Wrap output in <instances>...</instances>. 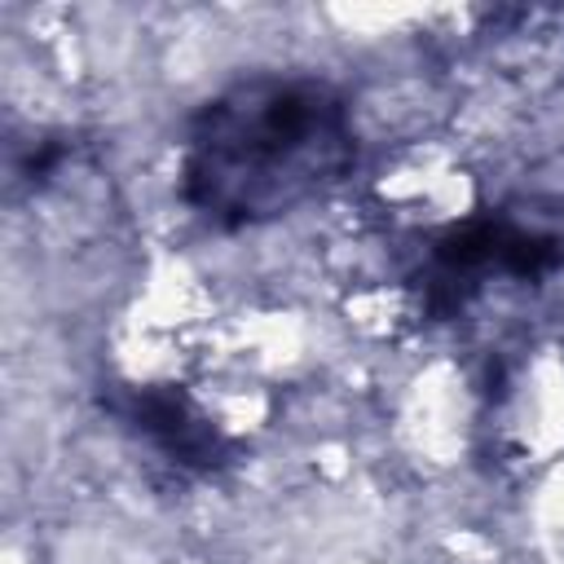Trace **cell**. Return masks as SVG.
I'll return each instance as SVG.
<instances>
[{
  "instance_id": "cell-3",
  "label": "cell",
  "mask_w": 564,
  "mask_h": 564,
  "mask_svg": "<svg viewBox=\"0 0 564 564\" xmlns=\"http://www.w3.org/2000/svg\"><path fill=\"white\" fill-rule=\"evenodd\" d=\"M119 419L145 436L167 463H181L189 471H212L225 463L229 445L225 436L212 427V419L181 392L167 383H145V388H128L123 401H115Z\"/></svg>"
},
{
  "instance_id": "cell-1",
  "label": "cell",
  "mask_w": 564,
  "mask_h": 564,
  "mask_svg": "<svg viewBox=\"0 0 564 564\" xmlns=\"http://www.w3.org/2000/svg\"><path fill=\"white\" fill-rule=\"evenodd\" d=\"M357 163L348 97L317 75H247L207 97L181 145V198L220 229L269 225Z\"/></svg>"
},
{
  "instance_id": "cell-2",
  "label": "cell",
  "mask_w": 564,
  "mask_h": 564,
  "mask_svg": "<svg viewBox=\"0 0 564 564\" xmlns=\"http://www.w3.org/2000/svg\"><path fill=\"white\" fill-rule=\"evenodd\" d=\"M436 278L445 286H476L480 278H546L564 260V242L516 220H467L432 242Z\"/></svg>"
}]
</instances>
